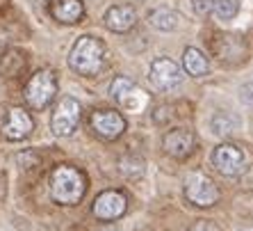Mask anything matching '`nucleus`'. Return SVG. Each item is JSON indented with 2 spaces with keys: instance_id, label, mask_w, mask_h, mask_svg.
Instances as JSON below:
<instances>
[{
  "instance_id": "18",
  "label": "nucleus",
  "mask_w": 253,
  "mask_h": 231,
  "mask_svg": "<svg viewBox=\"0 0 253 231\" xmlns=\"http://www.w3.org/2000/svg\"><path fill=\"white\" fill-rule=\"evenodd\" d=\"M212 14L219 21H233L240 14V0H214V9Z\"/></svg>"
},
{
  "instance_id": "9",
  "label": "nucleus",
  "mask_w": 253,
  "mask_h": 231,
  "mask_svg": "<svg viewBox=\"0 0 253 231\" xmlns=\"http://www.w3.org/2000/svg\"><path fill=\"white\" fill-rule=\"evenodd\" d=\"M35 130V119L28 115V110L23 108H9L2 117V126H0V133L12 140V142H18V140H25Z\"/></svg>"
},
{
  "instance_id": "17",
  "label": "nucleus",
  "mask_w": 253,
  "mask_h": 231,
  "mask_svg": "<svg viewBox=\"0 0 253 231\" xmlns=\"http://www.w3.org/2000/svg\"><path fill=\"white\" fill-rule=\"evenodd\" d=\"M144 170H146V167H144V160L139 158V156H124V158L119 160V172L124 174L126 178H132V181H135V178H141L144 176Z\"/></svg>"
},
{
  "instance_id": "14",
  "label": "nucleus",
  "mask_w": 253,
  "mask_h": 231,
  "mask_svg": "<svg viewBox=\"0 0 253 231\" xmlns=\"http://www.w3.org/2000/svg\"><path fill=\"white\" fill-rule=\"evenodd\" d=\"M48 12L59 23L73 25L78 21H83L84 5H83V0H50L48 2Z\"/></svg>"
},
{
  "instance_id": "2",
  "label": "nucleus",
  "mask_w": 253,
  "mask_h": 231,
  "mask_svg": "<svg viewBox=\"0 0 253 231\" xmlns=\"http://www.w3.org/2000/svg\"><path fill=\"white\" fill-rule=\"evenodd\" d=\"M50 197L62 206H76L87 192V176L73 165H57L50 172Z\"/></svg>"
},
{
  "instance_id": "6",
  "label": "nucleus",
  "mask_w": 253,
  "mask_h": 231,
  "mask_svg": "<svg viewBox=\"0 0 253 231\" xmlns=\"http://www.w3.org/2000/svg\"><path fill=\"white\" fill-rule=\"evenodd\" d=\"M185 197L199 208H210L219 202V188L210 176L192 172L185 178Z\"/></svg>"
},
{
  "instance_id": "10",
  "label": "nucleus",
  "mask_w": 253,
  "mask_h": 231,
  "mask_svg": "<svg viewBox=\"0 0 253 231\" xmlns=\"http://www.w3.org/2000/svg\"><path fill=\"white\" fill-rule=\"evenodd\" d=\"M89 126L103 140H117L119 135H124L126 119L117 110H94L89 117Z\"/></svg>"
},
{
  "instance_id": "4",
  "label": "nucleus",
  "mask_w": 253,
  "mask_h": 231,
  "mask_svg": "<svg viewBox=\"0 0 253 231\" xmlns=\"http://www.w3.org/2000/svg\"><path fill=\"white\" fill-rule=\"evenodd\" d=\"M110 94H112V99L119 106L124 108V110H130V113H141L148 106V101H151V96L135 80H130L126 76L114 78L112 85H110Z\"/></svg>"
},
{
  "instance_id": "19",
  "label": "nucleus",
  "mask_w": 253,
  "mask_h": 231,
  "mask_svg": "<svg viewBox=\"0 0 253 231\" xmlns=\"http://www.w3.org/2000/svg\"><path fill=\"white\" fill-rule=\"evenodd\" d=\"M233 119L235 117H230L228 113L214 115V119H212V130H214L217 135H230V133H235L237 121H233Z\"/></svg>"
},
{
  "instance_id": "8",
  "label": "nucleus",
  "mask_w": 253,
  "mask_h": 231,
  "mask_svg": "<svg viewBox=\"0 0 253 231\" xmlns=\"http://www.w3.org/2000/svg\"><path fill=\"white\" fill-rule=\"evenodd\" d=\"M126 211H128V199L119 190H103L91 206L94 218L100 222H114V220L124 218Z\"/></svg>"
},
{
  "instance_id": "12",
  "label": "nucleus",
  "mask_w": 253,
  "mask_h": 231,
  "mask_svg": "<svg viewBox=\"0 0 253 231\" xmlns=\"http://www.w3.org/2000/svg\"><path fill=\"white\" fill-rule=\"evenodd\" d=\"M103 23H105L107 30H112V32H117V35H124V32H128V30L135 28L137 12L132 9V5H114L105 12Z\"/></svg>"
},
{
  "instance_id": "22",
  "label": "nucleus",
  "mask_w": 253,
  "mask_h": 231,
  "mask_svg": "<svg viewBox=\"0 0 253 231\" xmlns=\"http://www.w3.org/2000/svg\"><path fill=\"white\" fill-rule=\"evenodd\" d=\"M244 231H253V229H244Z\"/></svg>"
},
{
  "instance_id": "1",
  "label": "nucleus",
  "mask_w": 253,
  "mask_h": 231,
  "mask_svg": "<svg viewBox=\"0 0 253 231\" xmlns=\"http://www.w3.org/2000/svg\"><path fill=\"white\" fill-rule=\"evenodd\" d=\"M69 66L78 76L84 78L98 76L107 66V46L100 42L98 37L91 35L78 37V42L73 44L69 53Z\"/></svg>"
},
{
  "instance_id": "13",
  "label": "nucleus",
  "mask_w": 253,
  "mask_h": 231,
  "mask_svg": "<svg viewBox=\"0 0 253 231\" xmlns=\"http://www.w3.org/2000/svg\"><path fill=\"white\" fill-rule=\"evenodd\" d=\"M162 144H165V151L169 156H173V158H185V156L192 154L196 140H194V133L189 128H171L165 135Z\"/></svg>"
},
{
  "instance_id": "20",
  "label": "nucleus",
  "mask_w": 253,
  "mask_h": 231,
  "mask_svg": "<svg viewBox=\"0 0 253 231\" xmlns=\"http://www.w3.org/2000/svg\"><path fill=\"white\" fill-rule=\"evenodd\" d=\"M192 7L199 16H208L214 9V0H192Z\"/></svg>"
},
{
  "instance_id": "5",
  "label": "nucleus",
  "mask_w": 253,
  "mask_h": 231,
  "mask_svg": "<svg viewBox=\"0 0 253 231\" xmlns=\"http://www.w3.org/2000/svg\"><path fill=\"white\" fill-rule=\"evenodd\" d=\"M80 115H83V108H80L78 99H73V96H62L53 110V117H50V128H53V133L57 137L73 135L78 124H80Z\"/></svg>"
},
{
  "instance_id": "21",
  "label": "nucleus",
  "mask_w": 253,
  "mask_h": 231,
  "mask_svg": "<svg viewBox=\"0 0 253 231\" xmlns=\"http://www.w3.org/2000/svg\"><path fill=\"white\" fill-rule=\"evenodd\" d=\"M187 231H224V229H221L217 222H212V220H196Z\"/></svg>"
},
{
  "instance_id": "11",
  "label": "nucleus",
  "mask_w": 253,
  "mask_h": 231,
  "mask_svg": "<svg viewBox=\"0 0 253 231\" xmlns=\"http://www.w3.org/2000/svg\"><path fill=\"white\" fill-rule=\"evenodd\" d=\"M212 167L224 176H237L244 170V151L228 142L219 144L212 151Z\"/></svg>"
},
{
  "instance_id": "7",
  "label": "nucleus",
  "mask_w": 253,
  "mask_h": 231,
  "mask_svg": "<svg viewBox=\"0 0 253 231\" xmlns=\"http://www.w3.org/2000/svg\"><path fill=\"white\" fill-rule=\"evenodd\" d=\"M148 78H151V83H153L155 89L171 92V89L183 85L185 73L171 58H155L153 64H151V71H148Z\"/></svg>"
},
{
  "instance_id": "15",
  "label": "nucleus",
  "mask_w": 253,
  "mask_h": 231,
  "mask_svg": "<svg viewBox=\"0 0 253 231\" xmlns=\"http://www.w3.org/2000/svg\"><path fill=\"white\" fill-rule=\"evenodd\" d=\"M183 69H185V73L192 78H203L210 71V62H208V58L201 53L199 48L187 46L183 53Z\"/></svg>"
},
{
  "instance_id": "16",
  "label": "nucleus",
  "mask_w": 253,
  "mask_h": 231,
  "mask_svg": "<svg viewBox=\"0 0 253 231\" xmlns=\"http://www.w3.org/2000/svg\"><path fill=\"white\" fill-rule=\"evenodd\" d=\"M148 23L153 28L162 30V32H169V30H176L180 23V16H178L176 9H169V7H158L148 14Z\"/></svg>"
},
{
  "instance_id": "3",
  "label": "nucleus",
  "mask_w": 253,
  "mask_h": 231,
  "mask_svg": "<svg viewBox=\"0 0 253 231\" xmlns=\"http://www.w3.org/2000/svg\"><path fill=\"white\" fill-rule=\"evenodd\" d=\"M25 103L32 110H43L53 103V99L57 96V78L50 69H42L28 80L23 89Z\"/></svg>"
}]
</instances>
